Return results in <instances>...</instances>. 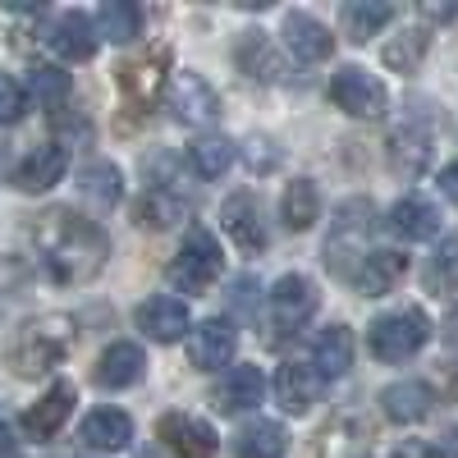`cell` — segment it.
Segmentation results:
<instances>
[{"mask_svg":"<svg viewBox=\"0 0 458 458\" xmlns=\"http://www.w3.org/2000/svg\"><path fill=\"white\" fill-rule=\"evenodd\" d=\"M261 394H266V376H261V367H257V362H239V367H229V371L220 376V386L211 390V408L225 412V417H234V412L257 408Z\"/></svg>","mask_w":458,"mask_h":458,"instance_id":"obj_10","label":"cell"},{"mask_svg":"<svg viewBox=\"0 0 458 458\" xmlns=\"http://www.w3.org/2000/svg\"><path fill=\"white\" fill-rule=\"evenodd\" d=\"M422 14H427V19H454L458 5H422Z\"/></svg>","mask_w":458,"mask_h":458,"instance_id":"obj_42","label":"cell"},{"mask_svg":"<svg viewBox=\"0 0 458 458\" xmlns=\"http://www.w3.org/2000/svg\"><path fill=\"white\" fill-rule=\"evenodd\" d=\"M23 110H28V92L19 88V79L0 73V124H14Z\"/></svg>","mask_w":458,"mask_h":458,"instance_id":"obj_38","label":"cell"},{"mask_svg":"<svg viewBox=\"0 0 458 458\" xmlns=\"http://www.w3.org/2000/svg\"><path fill=\"white\" fill-rule=\"evenodd\" d=\"M79 440L88 449H97V454H120L133 440V422H129V412H120V408H97V412L83 417Z\"/></svg>","mask_w":458,"mask_h":458,"instance_id":"obj_22","label":"cell"},{"mask_svg":"<svg viewBox=\"0 0 458 458\" xmlns=\"http://www.w3.org/2000/svg\"><path fill=\"white\" fill-rule=\"evenodd\" d=\"M284 47H289L293 60H302V64H321V60L335 51V37H330V28H326L317 14L289 10V14H284Z\"/></svg>","mask_w":458,"mask_h":458,"instance_id":"obj_15","label":"cell"},{"mask_svg":"<svg viewBox=\"0 0 458 458\" xmlns=\"http://www.w3.org/2000/svg\"><path fill=\"white\" fill-rule=\"evenodd\" d=\"M188 165H193L202 179H220L229 165H234V142L229 138H198L188 147Z\"/></svg>","mask_w":458,"mask_h":458,"instance_id":"obj_33","label":"cell"},{"mask_svg":"<svg viewBox=\"0 0 458 458\" xmlns=\"http://www.w3.org/2000/svg\"><path fill=\"white\" fill-rule=\"evenodd\" d=\"M431 403H436V394H431V386H422V380H394V386L380 390V412L399 427L422 422V417L431 412Z\"/></svg>","mask_w":458,"mask_h":458,"instance_id":"obj_23","label":"cell"},{"mask_svg":"<svg viewBox=\"0 0 458 458\" xmlns=\"http://www.w3.org/2000/svg\"><path fill=\"white\" fill-rule=\"evenodd\" d=\"M390 458H440L427 440H403V445H394V454Z\"/></svg>","mask_w":458,"mask_h":458,"instance_id":"obj_40","label":"cell"},{"mask_svg":"<svg viewBox=\"0 0 458 458\" xmlns=\"http://www.w3.org/2000/svg\"><path fill=\"white\" fill-rule=\"evenodd\" d=\"M5 449H10V431H5V427H0V454H5Z\"/></svg>","mask_w":458,"mask_h":458,"instance_id":"obj_45","label":"cell"},{"mask_svg":"<svg viewBox=\"0 0 458 458\" xmlns=\"http://www.w3.org/2000/svg\"><path fill=\"white\" fill-rule=\"evenodd\" d=\"M220 225L225 234L234 239L243 252H261L266 248V225H261V207L252 193H234L225 207H220Z\"/></svg>","mask_w":458,"mask_h":458,"instance_id":"obj_19","label":"cell"},{"mask_svg":"<svg viewBox=\"0 0 458 458\" xmlns=\"http://www.w3.org/2000/svg\"><path fill=\"white\" fill-rule=\"evenodd\" d=\"M427 157H431V138L422 129H399L394 133V142H390V165L394 170L417 174V170L427 165Z\"/></svg>","mask_w":458,"mask_h":458,"instance_id":"obj_34","label":"cell"},{"mask_svg":"<svg viewBox=\"0 0 458 458\" xmlns=\"http://www.w3.org/2000/svg\"><path fill=\"white\" fill-rule=\"evenodd\" d=\"M440 193H445V198H449V202L458 207V161L440 170Z\"/></svg>","mask_w":458,"mask_h":458,"instance_id":"obj_41","label":"cell"},{"mask_svg":"<svg viewBox=\"0 0 458 458\" xmlns=\"http://www.w3.org/2000/svg\"><path fill=\"white\" fill-rule=\"evenodd\" d=\"M445 339H449L454 349H458V308H454V312L445 317Z\"/></svg>","mask_w":458,"mask_h":458,"instance_id":"obj_43","label":"cell"},{"mask_svg":"<svg viewBox=\"0 0 458 458\" xmlns=\"http://www.w3.org/2000/svg\"><path fill=\"white\" fill-rule=\"evenodd\" d=\"M138 330H142L147 339H157V344H174V339H183L188 330H193V321H188V302L174 298V293L147 298L142 308H138Z\"/></svg>","mask_w":458,"mask_h":458,"instance_id":"obj_12","label":"cell"},{"mask_svg":"<svg viewBox=\"0 0 458 458\" xmlns=\"http://www.w3.org/2000/svg\"><path fill=\"white\" fill-rule=\"evenodd\" d=\"M73 403H79V394H73L69 380H60V386H51L42 399H37V403L23 412V431H28L32 440H51V436L69 422Z\"/></svg>","mask_w":458,"mask_h":458,"instance_id":"obj_17","label":"cell"},{"mask_svg":"<svg viewBox=\"0 0 458 458\" xmlns=\"http://www.w3.org/2000/svg\"><path fill=\"white\" fill-rule=\"evenodd\" d=\"M317 308H321V293H317V284L308 280V276H280L276 280V289H271V321L280 326V330H298V326H308L312 317H317Z\"/></svg>","mask_w":458,"mask_h":458,"instance_id":"obj_9","label":"cell"},{"mask_svg":"<svg viewBox=\"0 0 458 458\" xmlns=\"http://www.w3.org/2000/svg\"><path fill=\"white\" fill-rule=\"evenodd\" d=\"M234 344H239L234 326L220 321V317H211V321H202V326L188 330V358H193L198 371H220L229 358H234Z\"/></svg>","mask_w":458,"mask_h":458,"instance_id":"obj_14","label":"cell"},{"mask_svg":"<svg viewBox=\"0 0 458 458\" xmlns=\"http://www.w3.org/2000/svg\"><path fill=\"white\" fill-rule=\"evenodd\" d=\"M386 23H394L390 0H353V5L344 10V37H349V42H367V37H376Z\"/></svg>","mask_w":458,"mask_h":458,"instance_id":"obj_28","label":"cell"},{"mask_svg":"<svg viewBox=\"0 0 458 458\" xmlns=\"http://www.w3.org/2000/svg\"><path fill=\"white\" fill-rule=\"evenodd\" d=\"M371 202H344L335 211V225H330V239H326V266H335L339 276H353L358 261L367 257V234H371Z\"/></svg>","mask_w":458,"mask_h":458,"instance_id":"obj_5","label":"cell"},{"mask_svg":"<svg viewBox=\"0 0 458 458\" xmlns=\"http://www.w3.org/2000/svg\"><path fill=\"white\" fill-rule=\"evenodd\" d=\"M427 339H431V321H427V312H417V308L386 312V317H376L367 326V349L380 362H408L412 353H422Z\"/></svg>","mask_w":458,"mask_h":458,"instance_id":"obj_4","label":"cell"},{"mask_svg":"<svg viewBox=\"0 0 458 458\" xmlns=\"http://www.w3.org/2000/svg\"><path fill=\"white\" fill-rule=\"evenodd\" d=\"M289 440H284V427L276 422H248L239 436H234V458H284Z\"/></svg>","mask_w":458,"mask_h":458,"instance_id":"obj_30","label":"cell"},{"mask_svg":"<svg viewBox=\"0 0 458 458\" xmlns=\"http://www.w3.org/2000/svg\"><path fill=\"white\" fill-rule=\"evenodd\" d=\"M157 436L170 458H216V431L193 412H165L157 422Z\"/></svg>","mask_w":458,"mask_h":458,"instance_id":"obj_8","label":"cell"},{"mask_svg":"<svg viewBox=\"0 0 458 458\" xmlns=\"http://www.w3.org/2000/svg\"><path fill=\"white\" fill-rule=\"evenodd\" d=\"M188 211H193V202H188L179 188H170V183H147V193H142L138 207H133V220H138L142 229H170V225H179Z\"/></svg>","mask_w":458,"mask_h":458,"instance_id":"obj_21","label":"cell"},{"mask_svg":"<svg viewBox=\"0 0 458 458\" xmlns=\"http://www.w3.org/2000/svg\"><path fill=\"white\" fill-rule=\"evenodd\" d=\"M271 390H276V403L293 417L302 412H312L317 394H321V376L312 367H302V362H284L276 367V380H271Z\"/></svg>","mask_w":458,"mask_h":458,"instance_id":"obj_18","label":"cell"},{"mask_svg":"<svg viewBox=\"0 0 458 458\" xmlns=\"http://www.w3.org/2000/svg\"><path fill=\"white\" fill-rule=\"evenodd\" d=\"M330 101H335L344 114H353V120H376V114H386L390 92H386V83H380L376 73H367L362 64H344L335 79H330Z\"/></svg>","mask_w":458,"mask_h":458,"instance_id":"obj_7","label":"cell"},{"mask_svg":"<svg viewBox=\"0 0 458 458\" xmlns=\"http://www.w3.org/2000/svg\"><path fill=\"white\" fill-rule=\"evenodd\" d=\"M157 64H161V55L157 60H133V64H124V88L133 92V97H151L157 92Z\"/></svg>","mask_w":458,"mask_h":458,"instance_id":"obj_37","label":"cell"},{"mask_svg":"<svg viewBox=\"0 0 458 458\" xmlns=\"http://www.w3.org/2000/svg\"><path fill=\"white\" fill-rule=\"evenodd\" d=\"M312 367L321 380H339L344 371L353 367V330L349 326H330L317 335L312 344Z\"/></svg>","mask_w":458,"mask_h":458,"instance_id":"obj_25","label":"cell"},{"mask_svg":"<svg viewBox=\"0 0 458 458\" xmlns=\"http://www.w3.org/2000/svg\"><path fill=\"white\" fill-rule=\"evenodd\" d=\"M234 64L248 73V79H257V83H284V79H289L280 47L271 42V32H261V28L239 32V42H234Z\"/></svg>","mask_w":458,"mask_h":458,"instance_id":"obj_11","label":"cell"},{"mask_svg":"<svg viewBox=\"0 0 458 458\" xmlns=\"http://www.w3.org/2000/svg\"><path fill=\"white\" fill-rule=\"evenodd\" d=\"M79 193L88 198V202H97V207H114L124 198V174H120V165H110V161H92V165H83V174H79Z\"/></svg>","mask_w":458,"mask_h":458,"instance_id":"obj_29","label":"cell"},{"mask_svg":"<svg viewBox=\"0 0 458 458\" xmlns=\"http://www.w3.org/2000/svg\"><path fill=\"white\" fill-rule=\"evenodd\" d=\"M69 170V157L60 142H47V147H32L28 157L19 161L14 170V188L19 193H47V188H55Z\"/></svg>","mask_w":458,"mask_h":458,"instance_id":"obj_16","label":"cell"},{"mask_svg":"<svg viewBox=\"0 0 458 458\" xmlns=\"http://www.w3.org/2000/svg\"><path fill=\"white\" fill-rule=\"evenodd\" d=\"M5 165H10V147L0 142V174H5Z\"/></svg>","mask_w":458,"mask_h":458,"instance_id":"obj_44","label":"cell"},{"mask_svg":"<svg viewBox=\"0 0 458 458\" xmlns=\"http://www.w3.org/2000/svg\"><path fill=\"white\" fill-rule=\"evenodd\" d=\"M220 266H225V257H220L216 234L202 229V225H193L183 234L174 261L165 266V280H170V289H183V293H207L220 276Z\"/></svg>","mask_w":458,"mask_h":458,"instance_id":"obj_3","label":"cell"},{"mask_svg":"<svg viewBox=\"0 0 458 458\" xmlns=\"http://www.w3.org/2000/svg\"><path fill=\"white\" fill-rule=\"evenodd\" d=\"M37 243H42V252H47V271L60 284H88L92 276H101V266L110 257L106 234L92 220L73 216V211L42 216V225H37Z\"/></svg>","mask_w":458,"mask_h":458,"instance_id":"obj_1","label":"cell"},{"mask_svg":"<svg viewBox=\"0 0 458 458\" xmlns=\"http://www.w3.org/2000/svg\"><path fill=\"white\" fill-rule=\"evenodd\" d=\"M390 225H394V234H403V239H436L440 234V211H436V202L408 193V198L394 202Z\"/></svg>","mask_w":458,"mask_h":458,"instance_id":"obj_26","label":"cell"},{"mask_svg":"<svg viewBox=\"0 0 458 458\" xmlns=\"http://www.w3.org/2000/svg\"><path fill=\"white\" fill-rule=\"evenodd\" d=\"M97 28H101V37H110V42H133V37L142 32V10L133 5V0H106V5L97 10Z\"/></svg>","mask_w":458,"mask_h":458,"instance_id":"obj_32","label":"cell"},{"mask_svg":"<svg viewBox=\"0 0 458 458\" xmlns=\"http://www.w3.org/2000/svg\"><path fill=\"white\" fill-rule=\"evenodd\" d=\"M28 92L42 101V106H64V97H69V73L55 69V64H37V69L28 73Z\"/></svg>","mask_w":458,"mask_h":458,"instance_id":"obj_36","label":"cell"},{"mask_svg":"<svg viewBox=\"0 0 458 458\" xmlns=\"http://www.w3.org/2000/svg\"><path fill=\"white\" fill-rule=\"evenodd\" d=\"M431 293H454L458 289V234H445L431 257H427V271H422Z\"/></svg>","mask_w":458,"mask_h":458,"instance_id":"obj_31","label":"cell"},{"mask_svg":"<svg viewBox=\"0 0 458 458\" xmlns=\"http://www.w3.org/2000/svg\"><path fill=\"white\" fill-rule=\"evenodd\" d=\"M427 47H431L427 28H403V32L394 37V42L386 47V64H390V69H403V73H412L417 64H422Z\"/></svg>","mask_w":458,"mask_h":458,"instance_id":"obj_35","label":"cell"},{"mask_svg":"<svg viewBox=\"0 0 458 458\" xmlns=\"http://www.w3.org/2000/svg\"><path fill=\"white\" fill-rule=\"evenodd\" d=\"M165 106L188 129H207L211 120H220V92L202 79L198 69H174V79L165 88Z\"/></svg>","mask_w":458,"mask_h":458,"instance_id":"obj_6","label":"cell"},{"mask_svg":"<svg viewBox=\"0 0 458 458\" xmlns=\"http://www.w3.org/2000/svg\"><path fill=\"white\" fill-rule=\"evenodd\" d=\"M408 276V257L394 252V248H376L358 261V271H353V284L367 293V298H386L399 280Z\"/></svg>","mask_w":458,"mask_h":458,"instance_id":"obj_20","label":"cell"},{"mask_svg":"<svg viewBox=\"0 0 458 458\" xmlns=\"http://www.w3.org/2000/svg\"><path fill=\"white\" fill-rule=\"evenodd\" d=\"M47 47H51L55 55L73 60V64H83V60L97 55V28H92V19H88L83 10H64V14H55L51 28H47Z\"/></svg>","mask_w":458,"mask_h":458,"instance_id":"obj_13","label":"cell"},{"mask_svg":"<svg viewBox=\"0 0 458 458\" xmlns=\"http://www.w3.org/2000/svg\"><path fill=\"white\" fill-rule=\"evenodd\" d=\"M280 216L293 234H308V229L321 220V193L312 179H293L284 193H280Z\"/></svg>","mask_w":458,"mask_h":458,"instance_id":"obj_27","label":"cell"},{"mask_svg":"<svg viewBox=\"0 0 458 458\" xmlns=\"http://www.w3.org/2000/svg\"><path fill=\"white\" fill-rule=\"evenodd\" d=\"M69 349H73V321L69 317H42V321H28L14 335L5 358L19 376H42V371L60 367Z\"/></svg>","mask_w":458,"mask_h":458,"instance_id":"obj_2","label":"cell"},{"mask_svg":"<svg viewBox=\"0 0 458 458\" xmlns=\"http://www.w3.org/2000/svg\"><path fill=\"white\" fill-rule=\"evenodd\" d=\"M142 371H147V358H142L138 344H110V349L97 358L92 376H97L101 390H129V386L142 380Z\"/></svg>","mask_w":458,"mask_h":458,"instance_id":"obj_24","label":"cell"},{"mask_svg":"<svg viewBox=\"0 0 458 458\" xmlns=\"http://www.w3.org/2000/svg\"><path fill=\"white\" fill-rule=\"evenodd\" d=\"M248 165L266 174V170L280 165V151H271V142H266V138H252V142H248Z\"/></svg>","mask_w":458,"mask_h":458,"instance_id":"obj_39","label":"cell"},{"mask_svg":"<svg viewBox=\"0 0 458 458\" xmlns=\"http://www.w3.org/2000/svg\"><path fill=\"white\" fill-rule=\"evenodd\" d=\"M138 458H161V449H142Z\"/></svg>","mask_w":458,"mask_h":458,"instance_id":"obj_46","label":"cell"}]
</instances>
